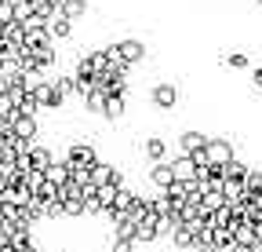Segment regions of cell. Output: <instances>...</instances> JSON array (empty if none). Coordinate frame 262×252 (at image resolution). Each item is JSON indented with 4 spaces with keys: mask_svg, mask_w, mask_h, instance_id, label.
I'll list each match as a JSON object with an SVG mask.
<instances>
[{
    "mask_svg": "<svg viewBox=\"0 0 262 252\" xmlns=\"http://www.w3.org/2000/svg\"><path fill=\"white\" fill-rule=\"evenodd\" d=\"M149 103H153V110H175L179 106V84L175 81H157L149 88Z\"/></svg>",
    "mask_w": 262,
    "mask_h": 252,
    "instance_id": "obj_1",
    "label": "cell"
},
{
    "mask_svg": "<svg viewBox=\"0 0 262 252\" xmlns=\"http://www.w3.org/2000/svg\"><path fill=\"white\" fill-rule=\"evenodd\" d=\"M66 165H73V168H95L98 165V153H95L91 143L77 139V143H70V150H66Z\"/></svg>",
    "mask_w": 262,
    "mask_h": 252,
    "instance_id": "obj_2",
    "label": "cell"
},
{
    "mask_svg": "<svg viewBox=\"0 0 262 252\" xmlns=\"http://www.w3.org/2000/svg\"><path fill=\"white\" fill-rule=\"evenodd\" d=\"M113 55L124 62L127 70H131V66H139V62L146 59V44H142V41H135V37H124V41H117V44H113Z\"/></svg>",
    "mask_w": 262,
    "mask_h": 252,
    "instance_id": "obj_3",
    "label": "cell"
},
{
    "mask_svg": "<svg viewBox=\"0 0 262 252\" xmlns=\"http://www.w3.org/2000/svg\"><path fill=\"white\" fill-rule=\"evenodd\" d=\"M204 153H208V161H211L215 168H226L229 161H237V153H233V143H229V139H208Z\"/></svg>",
    "mask_w": 262,
    "mask_h": 252,
    "instance_id": "obj_4",
    "label": "cell"
},
{
    "mask_svg": "<svg viewBox=\"0 0 262 252\" xmlns=\"http://www.w3.org/2000/svg\"><path fill=\"white\" fill-rule=\"evenodd\" d=\"M33 99H37V110H62V106H66L62 95H58V88H55V81H44Z\"/></svg>",
    "mask_w": 262,
    "mask_h": 252,
    "instance_id": "obj_5",
    "label": "cell"
},
{
    "mask_svg": "<svg viewBox=\"0 0 262 252\" xmlns=\"http://www.w3.org/2000/svg\"><path fill=\"white\" fill-rule=\"evenodd\" d=\"M11 132H15V139L33 143V139H37V132H40V124H37V117H22V113H15V117H11Z\"/></svg>",
    "mask_w": 262,
    "mask_h": 252,
    "instance_id": "obj_6",
    "label": "cell"
},
{
    "mask_svg": "<svg viewBox=\"0 0 262 252\" xmlns=\"http://www.w3.org/2000/svg\"><path fill=\"white\" fill-rule=\"evenodd\" d=\"M168 165H171L175 183H186V186H189V183H196V165H193V157H182V153H179V157H171Z\"/></svg>",
    "mask_w": 262,
    "mask_h": 252,
    "instance_id": "obj_7",
    "label": "cell"
},
{
    "mask_svg": "<svg viewBox=\"0 0 262 252\" xmlns=\"http://www.w3.org/2000/svg\"><path fill=\"white\" fill-rule=\"evenodd\" d=\"M204 146H208V135H204V132H193V128H189V132L179 135V153H182V157H193L196 150H204Z\"/></svg>",
    "mask_w": 262,
    "mask_h": 252,
    "instance_id": "obj_8",
    "label": "cell"
},
{
    "mask_svg": "<svg viewBox=\"0 0 262 252\" xmlns=\"http://www.w3.org/2000/svg\"><path fill=\"white\" fill-rule=\"evenodd\" d=\"M55 165V157H51V150L48 146H40V143H33V150H29V172H44L48 176V168Z\"/></svg>",
    "mask_w": 262,
    "mask_h": 252,
    "instance_id": "obj_9",
    "label": "cell"
},
{
    "mask_svg": "<svg viewBox=\"0 0 262 252\" xmlns=\"http://www.w3.org/2000/svg\"><path fill=\"white\" fill-rule=\"evenodd\" d=\"M149 183L157 186L160 194H164V190H171V183H175V176H171V165H168V161H160V165H149Z\"/></svg>",
    "mask_w": 262,
    "mask_h": 252,
    "instance_id": "obj_10",
    "label": "cell"
},
{
    "mask_svg": "<svg viewBox=\"0 0 262 252\" xmlns=\"http://www.w3.org/2000/svg\"><path fill=\"white\" fill-rule=\"evenodd\" d=\"M142 150H146V157L153 165H160L164 157H168V139H160V135H149L146 143H142Z\"/></svg>",
    "mask_w": 262,
    "mask_h": 252,
    "instance_id": "obj_11",
    "label": "cell"
},
{
    "mask_svg": "<svg viewBox=\"0 0 262 252\" xmlns=\"http://www.w3.org/2000/svg\"><path fill=\"white\" fill-rule=\"evenodd\" d=\"M48 37H51V41H66V37H73V22H70V18H62V15H55V18L48 22Z\"/></svg>",
    "mask_w": 262,
    "mask_h": 252,
    "instance_id": "obj_12",
    "label": "cell"
},
{
    "mask_svg": "<svg viewBox=\"0 0 262 252\" xmlns=\"http://www.w3.org/2000/svg\"><path fill=\"white\" fill-rule=\"evenodd\" d=\"M58 15L70 18V22L84 18V15H88V0H62V4H58Z\"/></svg>",
    "mask_w": 262,
    "mask_h": 252,
    "instance_id": "obj_13",
    "label": "cell"
},
{
    "mask_svg": "<svg viewBox=\"0 0 262 252\" xmlns=\"http://www.w3.org/2000/svg\"><path fill=\"white\" fill-rule=\"evenodd\" d=\"M70 176H73V168L66 165V161H55V165L48 168V183H51V186H58V190H62L66 183H70Z\"/></svg>",
    "mask_w": 262,
    "mask_h": 252,
    "instance_id": "obj_14",
    "label": "cell"
},
{
    "mask_svg": "<svg viewBox=\"0 0 262 252\" xmlns=\"http://www.w3.org/2000/svg\"><path fill=\"white\" fill-rule=\"evenodd\" d=\"M124 106H127V95H106L102 117H106V121H120V117H124Z\"/></svg>",
    "mask_w": 262,
    "mask_h": 252,
    "instance_id": "obj_15",
    "label": "cell"
},
{
    "mask_svg": "<svg viewBox=\"0 0 262 252\" xmlns=\"http://www.w3.org/2000/svg\"><path fill=\"white\" fill-rule=\"evenodd\" d=\"M84 110H88V113H102V110H106V91H102V88L88 91V95H84Z\"/></svg>",
    "mask_w": 262,
    "mask_h": 252,
    "instance_id": "obj_16",
    "label": "cell"
},
{
    "mask_svg": "<svg viewBox=\"0 0 262 252\" xmlns=\"http://www.w3.org/2000/svg\"><path fill=\"white\" fill-rule=\"evenodd\" d=\"M222 62H226L229 70H248V55H244V51H226Z\"/></svg>",
    "mask_w": 262,
    "mask_h": 252,
    "instance_id": "obj_17",
    "label": "cell"
},
{
    "mask_svg": "<svg viewBox=\"0 0 262 252\" xmlns=\"http://www.w3.org/2000/svg\"><path fill=\"white\" fill-rule=\"evenodd\" d=\"M0 117H4V121L15 117V103H11V95H0Z\"/></svg>",
    "mask_w": 262,
    "mask_h": 252,
    "instance_id": "obj_18",
    "label": "cell"
},
{
    "mask_svg": "<svg viewBox=\"0 0 262 252\" xmlns=\"http://www.w3.org/2000/svg\"><path fill=\"white\" fill-rule=\"evenodd\" d=\"M15 22V8L11 4H0V26H11Z\"/></svg>",
    "mask_w": 262,
    "mask_h": 252,
    "instance_id": "obj_19",
    "label": "cell"
},
{
    "mask_svg": "<svg viewBox=\"0 0 262 252\" xmlns=\"http://www.w3.org/2000/svg\"><path fill=\"white\" fill-rule=\"evenodd\" d=\"M110 252H135V241H120V238H113V248Z\"/></svg>",
    "mask_w": 262,
    "mask_h": 252,
    "instance_id": "obj_20",
    "label": "cell"
},
{
    "mask_svg": "<svg viewBox=\"0 0 262 252\" xmlns=\"http://www.w3.org/2000/svg\"><path fill=\"white\" fill-rule=\"evenodd\" d=\"M8 248H11V238H8L4 227H0V252H8Z\"/></svg>",
    "mask_w": 262,
    "mask_h": 252,
    "instance_id": "obj_21",
    "label": "cell"
},
{
    "mask_svg": "<svg viewBox=\"0 0 262 252\" xmlns=\"http://www.w3.org/2000/svg\"><path fill=\"white\" fill-rule=\"evenodd\" d=\"M251 84H255V88L262 91V70H255V73H251Z\"/></svg>",
    "mask_w": 262,
    "mask_h": 252,
    "instance_id": "obj_22",
    "label": "cell"
},
{
    "mask_svg": "<svg viewBox=\"0 0 262 252\" xmlns=\"http://www.w3.org/2000/svg\"><path fill=\"white\" fill-rule=\"evenodd\" d=\"M4 190H8V179H4V176H0V198H4Z\"/></svg>",
    "mask_w": 262,
    "mask_h": 252,
    "instance_id": "obj_23",
    "label": "cell"
},
{
    "mask_svg": "<svg viewBox=\"0 0 262 252\" xmlns=\"http://www.w3.org/2000/svg\"><path fill=\"white\" fill-rule=\"evenodd\" d=\"M22 252H40V248H37V245H29V248H22Z\"/></svg>",
    "mask_w": 262,
    "mask_h": 252,
    "instance_id": "obj_24",
    "label": "cell"
},
{
    "mask_svg": "<svg viewBox=\"0 0 262 252\" xmlns=\"http://www.w3.org/2000/svg\"><path fill=\"white\" fill-rule=\"evenodd\" d=\"M255 4H258V8H262V0H255Z\"/></svg>",
    "mask_w": 262,
    "mask_h": 252,
    "instance_id": "obj_25",
    "label": "cell"
}]
</instances>
